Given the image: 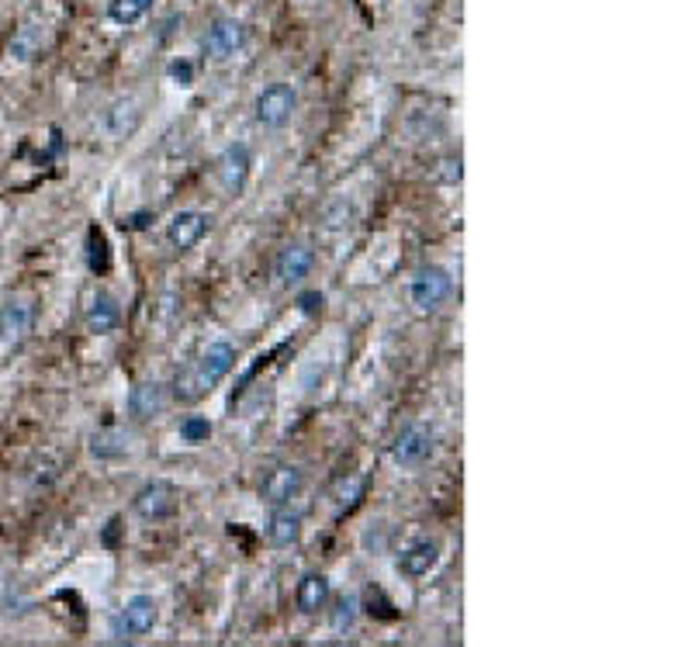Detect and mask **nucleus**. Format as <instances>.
<instances>
[{
  "label": "nucleus",
  "mask_w": 692,
  "mask_h": 647,
  "mask_svg": "<svg viewBox=\"0 0 692 647\" xmlns=\"http://www.w3.org/2000/svg\"><path fill=\"white\" fill-rule=\"evenodd\" d=\"M232 367H236V346L218 340V343L208 346L194 364H187L184 371L173 378L170 398H177V402H184V405L201 402V398H205L208 391H212L218 381L232 371Z\"/></svg>",
  "instance_id": "f257e3e1"
},
{
  "label": "nucleus",
  "mask_w": 692,
  "mask_h": 647,
  "mask_svg": "<svg viewBox=\"0 0 692 647\" xmlns=\"http://www.w3.org/2000/svg\"><path fill=\"white\" fill-rule=\"evenodd\" d=\"M298 108V90L291 84H270L267 90H260L257 104H253V115H257L260 125L267 129H281V125L291 122Z\"/></svg>",
  "instance_id": "f03ea898"
},
{
  "label": "nucleus",
  "mask_w": 692,
  "mask_h": 647,
  "mask_svg": "<svg viewBox=\"0 0 692 647\" xmlns=\"http://www.w3.org/2000/svg\"><path fill=\"white\" fill-rule=\"evenodd\" d=\"M132 509L149 523H160V519H170L177 513V488L170 481H146V485L135 492Z\"/></svg>",
  "instance_id": "7ed1b4c3"
},
{
  "label": "nucleus",
  "mask_w": 692,
  "mask_h": 647,
  "mask_svg": "<svg viewBox=\"0 0 692 647\" xmlns=\"http://www.w3.org/2000/svg\"><path fill=\"white\" fill-rule=\"evenodd\" d=\"M412 305L419 308V312H433V308H440L443 302H447L450 295V274L443 267H423L416 277H412Z\"/></svg>",
  "instance_id": "20e7f679"
},
{
  "label": "nucleus",
  "mask_w": 692,
  "mask_h": 647,
  "mask_svg": "<svg viewBox=\"0 0 692 647\" xmlns=\"http://www.w3.org/2000/svg\"><path fill=\"white\" fill-rule=\"evenodd\" d=\"M302 488H305L302 468H295V464H281V468H274L267 478H263L260 495L267 506L277 509V506H291V499H298Z\"/></svg>",
  "instance_id": "39448f33"
},
{
  "label": "nucleus",
  "mask_w": 692,
  "mask_h": 647,
  "mask_svg": "<svg viewBox=\"0 0 692 647\" xmlns=\"http://www.w3.org/2000/svg\"><path fill=\"white\" fill-rule=\"evenodd\" d=\"M35 326V305L28 298H11L0 308V343L21 346Z\"/></svg>",
  "instance_id": "423d86ee"
},
{
  "label": "nucleus",
  "mask_w": 692,
  "mask_h": 647,
  "mask_svg": "<svg viewBox=\"0 0 692 647\" xmlns=\"http://www.w3.org/2000/svg\"><path fill=\"white\" fill-rule=\"evenodd\" d=\"M250 167H253V156H250V146H243V142H236V146H229L222 153V160H218V187H222L229 198H236L239 191L246 187V180H250Z\"/></svg>",
  "instance_id": "0eeeda50"
},
{
  "label": "nucleus",
  "mask_w": 692,
  "mask_h": 647,
  "mask_svg": "<svg viewBox=\"0 0 692 647\" xmlns=\"http://www.w3.org/2000/svg\"><path fill=\"white\" fill-rule=\"evenodd\" d=\"M170 405V388L160 381H142L129 391V416L135 423H149V419L163 416Z\"/></svg>",
  "instance_id": "6e6552de"
},
{
  "label": "nucleus",
  "mask_w": 692,
  "mask_h": 647,
  "mask_svg": "<svg viewBox=\"0 0 692 647\" xmlns=\"http://www.w3.org/2000/svg\"><path fill=\"white\" fill-rule=\"evenodd\" d=\"M208 229H212V218L205 212H177L167 225V243L180 253L194 250L208 236Z\"/></svg>",
  "instance_id": "1a4fd4ad"
},
{
  "label": "nucleus",
  "mask_w": 692,
  "mask_h": 647,
  "mask_svg": "<svg viewBox=\"0 0 692 647\" xmlns=\"http://www.w3.org/2000/svg\"><path fill=\"white\" fill-rule=\"evenodd\" d=\"M243 42H246V28L232 18H222V21H215L212 32L205 35V56L225 63V59L236 56V52L243 49Z\"/></svg>",
  "instance_id": "9d476101"
},
{
  "label": "nucleus",
  "mask_w": 692,
  "mask_h": 647,
  "mask_svg": "<svg viewBox=\"0 0 692 647\" xmlns=\"http://www.w3.org/2000/svg\"><path fill=\"white\" fill-rule=\"evenodd\" d=\"M395 461L402 464V468H419V464L430 461L433 454V433L423 430V426H409V430H402V436L395 440Z\"/></svg>",
  "instance_id": "9b49d317"
},
{
  "label": "nucleus",
  "mask_w": 692,
  "mask_h": 647,
  "mask_svg": "<svg viewBox=\"0 0 692 647\" xmlns=\"http://www.w3.org/2000/svg\"><path fill=\"white\" fill-rule=\"evenodd\" d=\"M87 329L94 336H108L118 329V322H122V308H118L115 295H108V291H97L94 298H90L87 305V315H84Z\"/></svg>",
  "instance_id": "f8f14e48"
},
{
  "label": "nucleus",
  "mask_w": 692,
  "mask_h": 647,
  "mask_svg": "<svg viewBox=\"0 0 692 647\" xmlns=\"http://www.w3.org/2000/svg\"><path fill=\"white\" fill-rule=\"evenodd\" d=\"M315 267V253L308 250V246H288V250H281V257H277V281L284 284V288H295V284H302L308 274H312Z\"/></svg>",
  "instance_id": "ddd939ff"
},
{
  "label": "nucleus",
  "mask_w": 692,
  "mask_h": 647,
  "mask_svg": "<svg viewBox=\"0 0 692 647\" xmlns=\"http://www.w3.org/2000/svg\"><path fill=\"white\" fill-rule=\"evenodd\" d=\"M156 620H160V609H156V599L153 596H132L129 603H125L122 609V630L132 637H142L149 634V630L156 627Z\"/></svg>",
  "instance_id": "4468645a"
},
{
  "label": "nucleus",
  "mask_w": 692,
  "mask_h": 647,
  "mask_svg": "<svg viewBox=\"0 0 692 647\" xmlns=\"http://www.w3.org/2000/svg\"><path fill=\"white\" fill-rule=\"evenodd\" d=\"M298 537H302V513L291 506H277L267 523V540L274 547H291L298 544Z\"/></svg>",
  "instance_id": "2eb2a0df"
},
{
  "label": "nucleus",
  "mask_w": 692,
  "mask_h": 647,
  "mask_svg": "<svg viewBox=\"0 0 692 647\" xmlns=\"http://www.w3.org/2000/svg\"><path fill=\"white\" fill-rule=\"evenodd\" d=\"M329 596H333V589H329V578L319 575V571H308L302 582H298L295 603H298V609H302L305 616H312V613H319V609L329 606Z\"/></svg>",
  "instance_id": "dca6fc26"
},
{
  "label": "nucleus",
  "mask_w": 692,
  "mask_h": 647,
  "mask_svg": "<svg viewBox=\"0 0 692 647\" xmlns=\"http://www.w3.org/2000/svg\"><path fill=\"white\" fill-rule=\"evenodd\" d=\"M436 558H440V547H436V540H419V544H412L409 551L398 558V571H402L405 578H423L433 571Z\"/></svg>",
  "instance_id": "f3484780"
},
{
  "label": "nucleus",
  "mask_w": 692,
  "mask_h": 647,
  "mask_svg": "<svg viewBox=\"0 0 692 647\" xmlns=\"http://www.w3.org/2000/svg\"><path fill=\"white\" fill-rule=\"evenodd\" d=\"M42 42H45L42 28L35 25V21H25L11 39V56L18 59V63H32V59L42 52Z\"/></svg>",
  "instance_id": "a211bd4d"
},
{
  "label": "nucleus",
  "mask_w": 692,
  "mask_h": 647,
  "mask_svg": "<svg viewBox=\"0 0 692 647\" xmlns=\"http://www.w3.org/2000/svg\"><path fill=\"white\" fill-rule=\"evenodd\" d=\"M125 450H129V433L125 430H101L90 436V454H94L97 461H115Z\"/></svg>",
  "instance_id": "6ab92c4d"
},
{
  "label": "nucleus",
  "mask_w": 692,
  "mask_h": 647,
  "mask_svg": "<svg viewBox=\"0 0 692 647\" xmlns=\"http://www.w3.org/2000/svg\"><path fill=\"white\" fill-rule=\"evenodd\" d=\"M142 111H139V101L135 97H125V101H115L108 111V129L111 135H129L135 132V125H139Z\"/></svg>",
  "instance_id": "aec40b11"
},
{
  "label": "nucleus",
  "mask_w": 692,
  "mask_h": 647,
  "mask_svg": "<svg viewBox=\"0 0 692 647\" xmlns=\"http://www.w3.org/2000/svg\"><path fill=\"white\" fill-rule=\"evenodd\" d=\"M364 488H367V481L360 478V475H353V478L340 481V488H336V492H333V506H336V516H346V513H353V509L360 506V499H364Z\"/></svg>",
  "instance_id": "412c9836"
},
{
  "label": "nucleus",
  "mask_w": 692,
  "mask_h": 647,
  "mask_svg": "<svg viewBox=\"0 0 692 647\" xmlns=\"http://www.w3.org/2000/svg\"><path fill=\"white\" fill-rule=\"evenodd\" d=\"M149 7H153V0H108V18L115 21V25H135V21H142L149 14Z\"/></svg>",
  "instance_id": "4be33fe9"
},
{
  "label": "nucleus",
  "mask_w": 692,
  "mask_h": 647,
  "mask_svg": "<svg viewBox=\"0 0 692 647\" xmlns=\"http://www.w3.org/2000/svg\"><path fill=\"white\" fill-rule=\"evenodd\" d=\"M357 613H360V599L357 596H340L333 606V630H350L353 623H357Z\"/></svg>",
  "instance_id": "5701e85b"
},
{
  "label": "nucleus",
  "mask_w": 692,
  "mask_h": 647,
  "mask_svg": "<svg viewBox=\"0 0 692 647\" xmlns=\"http://www.w3.org/2000/svg\"><path fill=\"white\" fill-rule=\"evenodd\" d=\"M208 436H212V423L205 416H187L180 423V440L184 443H208Z\"/></svg>",
  "instance_id": "b1692460"
},
{
  "label": "nucleus",
  "mask_w": 692,
  "mask_h": 647,
  "mask_svg": "<svg viewBox=\"0 0 692 647\" xmlns=\"http://www.w3.org/2000/svg\"><path fill=\"white\" fill-rule=\"evenodd\" d=\"M90 270H94V274L108 270V243H104L101 229H90Z\"/></svg>",
  "instance_id": "393cba45"
},
{
  "label": "nucleus",
  "mask_w": 692,
  "mask_h": 647,
  "mask_svg": "<svg viewBox=\"0 0 692 647\" xmlns=\"http://www.w3.org/2000/svg\"><path fill=\"white\" fill-rule=\"evenodd\" d=\"M436 177L443 180V184H461V177H464V160H461V153L457 156H447V160L440 163V173Z\"/></svg>",
  "instance_id": "a878e982"
},
{
  "label": "nucleus",
  "mask_w": 692,
  "mask_h": 647,
  "mask_svg": "<svg viewBox=\"0 0 692 647\" xmlns=\"http://www.w3.org/2000/svg\"><path fill=\"white\" fill-rule=\"evenodd\" d=\"M167 73H170V80H177L180 87H191V80H194L191 63H184V59H173V63L167 66Z\"/></svg>",
  "instance_id": "bb28decb"
},
{
  "label": "nucleus",
  "mask_w": 692,
  "mask_h": 647,
  "mask_svg": "<svg viewBox=\"0 0 692 647\" xmlns=\"http://www.w3.org/2000/svg\"><path fill=\"white\" fill-rule=\"evenodd\" d=\"M322 305H326V298H322L319 291H302V295H298V308H302L305 315H319Z\"/></svg>",
  "instance_id": "cd10ccee"
}]
</instances>
